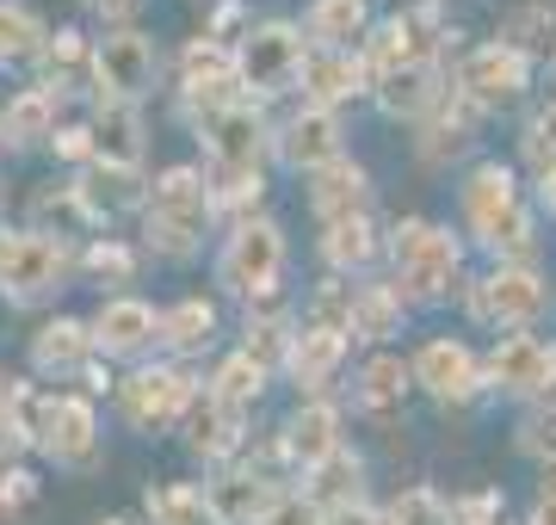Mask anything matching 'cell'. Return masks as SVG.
<instances>
[{
  "label": "cell",
  "mask_w": 556,
  "mask_h": 525,
  "mask_svg": "<svg viewBox=\"0 0 556 525\" xmlns=\"http://www.w3.org/2000/svg\"><path fill=\"white\" fill-rule=\"evenodd\" d=\"M149 247L167 254V260H192L211 235V217H217V199H211V180L199 167H167L155 185H149Z\"/></svg>",
  "instance_id": "6da1fadb"
},
{
  "label": "cell",
  "mask_w": 556,
  "mask_h": 525,
  "mask_svg": "<svg viewBox=\"0 0 556 525\" xmlns=\"http://www.w3.org/2000/svg\"><path fill=\"white\" fill-rule=\"evenodd\" d=\"M464 222L482 247H495L501 260H532V217L519 204V185H514V167L501 162H482L470 167L464 180Z\"/></svg>",
  "instance_id": "7a4b0ae2"
},
{
  "label": "cell",
  "mask_w": 556,
  "mask_h": 525,
  "mask_svg": "<svg viewBox=\"0 0 556 525\" xmlns=\"http://www.w3.org/2000/svg\"><path fill=\"white\" fill-rule=\"evenodd\" d=\"M390 260H396V291L402 304H439L457 279V242L452 229H439L427 217H408L396 222V235H390Z\"/></svg>",
  "instance_id": "3957f363"
},
{
  "label": "cell",
  "mask_w": 556,
  "mask_h": 525,
  "mask_svg": "<svg viewBox=\"0 0 556 525\" xmlns=\"http://www.w3.org/2000/svg\"><path fill=\"white\" fill-rule=\"evenodd\" d=\"M236 87H254L260 100H273L303 75V31L291 20H266V25H248L236 43Z\"/></svg>",
  "instance_id": "277c9868"
},
{
  "label": "cell",
  "mask_w": 556,
  "mask_h": 525,
  "mask_svg": "<svg viewBox=\"0 0 556 525\" xmlns=\"http://www.w3.org/2000/svg\"><path fill=\"white\" fill-rule=\"evenodd\" d=\"M62 279H68V247L62 235H38V229H25V235H0V297L7 304H43V297H56Z\"/></svg>",
  "instance_id": "5b68a950"
},
{
  "label": "cell",
  "mask_w": 556,
  "mask_h": 525,
  "mask_svg": "<svg viewBox=\"0 0 556 525\" xmlns=\"http://www.w3.org/2000/svg\"><path fill=\"white\" fill-rule=\"evenodd\" d=\"M278 266H285V229L273 217H248L229 235L217 260V284L229 297H260V291H273L278 284Z\"/></svg>",
  "instance_id": "8992f818"
},
{
  "label": "cell",
  "mask_w": 556,
  "mask_h": 525,
  "mask_svg": "<svg viewBox=\"0 0 556 525\" xmlns=\"http://www.w3.org/2000/svg\"><path fill=\"white\" fill-rule=\"evenodd\" d=\"M199 396V384L179 371V364H142L137 377H124L118 384V408H124V421L137 426V433H167V426L186 414V402Z\"/></svg>",
  "instance_id": "52a82bcc"
},
{
  "label": "cell",
  "mask_w": 556,
  "mask_h": 525,
  "mask_svg": "<svg viewBox=\"0 0 556 525\" xmlns=\"http://www.w3.org/2000/svg\"><path fill=\"white\" fill-rule=\"evenodd\" d=\"M155 38H142V31H130V25H118V31H105L100 43H93V87H100V100H130L137 105L149 87H155Z\"/></svg>",
  "instance_id": "ba28073f"
},
{
  "label": "cell",
  "mask_w": 556,
  "mask_h": 525,
  "mask_svg": "<svg viewBox=\"0 0 556 525\" xmlns=\"http://www.w3.org/2000/svg\"><path fill=\"white\" fill-rule=\"evenodd\" d=\"M551 309V284L538 279L532 266H501L470 291V316L477 322H495V328H532L538 316Z\"/></svg>",
  "instance_id": "9c48e42d"
},
{
  "label": "cell",
  "mask_w": 556,
  "mask_h": 525,
  "mask_svg": "<svg viewBox=\"0 0 556 525\" xmlns=\"http://www.w3.org/2000/svg\"><path fill=\"white\" fill-rule=\"evenodd\" d=\"M532 81V62L514 56L507 43H477L470 56L457 62V100L470 105V112H489V105H514Z\"/></svg>",
  "instance_id": "30bf717a"
},
{
  "label": "cell",
  "mask_w": 556,
  "mask_h": 525,
  "mask_svg": "<svg viewBox=\"0 0 556 525\" xmlns=\"http://www.w3.org/2000/svg\"><path fill=\"white\" fill-rule=\"evenodd\" d=\"M204 149H211V180H236V174H260V149H266V118L260 105L236 100L217 118L199 124Z\"/></svg>",
  "instance_id": "8fae6325"
},
{
  "label": "cell",
  "mask_w": 556,
  "mask_h": 525,
  "mask_svg": "<svg viewBox=\"0 0 556 525\" xmlns=\"http://www.w3.org/2000/svg\"><path fill=\"white\" fill-rule=\"evenodd\" d=\"M43 458H56L62 470H87L100 458V421H93V402L87 396H50L43 408V426L31 439Z\"/></svg>",
  "instance_id": "7c38bea8"
},
{
  "label": "cell",
  "mask_w": 556,
  "mask_h": 525,
  "mask_svg": "<svg viewBox=\"0 0 556 525\" xmlns=\"http://www.w3.org/2000/svg\"><path fill=\"white\" fill-rule=\"evenodd\" d=\"M408 377H415L427 396H439V402H470L482 389V364L464 341H427L415 353V364H408Z\"/></svg>",
  "instance_id": "4fadbf2b"
},
{
  "label": "cell",
  "mask_w": 556,
  "mask_h": 525,
  "mask_svg": "<svg viewBox=\"0 0 556 525\" xmlns=\"http://www.w3.org/2000/svg\"><path fill=\"white\" fill-rule=\"evenodd\" d=\"M199 495H204V507H211V525H266V513L285 501L278 483H266L254 470H229V476H217V483L199 488Z\"/></svg>",
  "instance_id": "5bb4252c"
},
{
  "label": "cell",
  "mask_w": 556,
  "mask_h": 525,
  "mask_svg": "<svg viewBox=\"0 0 556 525\" xmlns=\"http://www.w3.org/2000/svg\"><path fill=\"white\" fill-rule=\"evenodd\" d=\"M439 100H445V75H439L433 56H415L390 75H378V105L390 118H433Z\"/></svg>",
  "instance_id": "9a60e30c"
},
{
  "label": "cell",
  "mask_w": 556,
  "mask_h": 525,
  "mask_svg": "<svg viewBox=\"0 0 556 525\" xmlns=\"http://www.w3.org/2000/svg\"><path fill=\"white\" fill-rule=\"evenodd\" d=\"M75 199L87 210V222H112L124 210H142L149 185L137 180V167H105V162H87L75 180Z\"/></svg>",
  "instance_id": "2e32d148"
},
{
  "label": "cell",
  "mask_w": 556,
  "mask_h": 525,
  "mask_svg": "<svg viewBox=\"0 0 556 525\" xmlns=\"http://www.w3.org/2000/svg\"><path fill=\"white\" fill-rule=\"evenodd\" d=\"M544 364H551V346L519 328V334H507V341L489 353L482 384H489V389H507V396H538V389H544Z\"/></svg>",
  "instance_id": "e0dca14e"
},
{
  "label": "cell",
  "mask_w": 556,
  "mask_h": 525,
  "mask_svg": "<svg viewBox=\"0 0 556 525\" xmlns=\"http://www.w3.org/2000/svg\"><path fill=\"white\" fill-rule=\"evenodd\" d=\"M278 155H285V167H298V174H316V167L340 162V118L303 105L298 118L278 130Z\"/></svg>",
  "instance_id": "ac0fdd59"
},
{
  "label": "cell",
  "mask_w": 556,
  "mask_h": 525,
  "mask_svg": "<svg viewBox=\"0 0 556 525\" xmlns=\"http://www.w3.org/2000/svg\"><path fill=\"white\" fill-rule=\"evenodd\" d=\"M346 334H340V328H298V334H291V341H285V371H291V384L298 389H309V396H316L321 384H328V377H334V364L346 359Z\"/></svg>",
  "instance_id": "d6986e66"
},
{
  "label": "cell",
  "mask_w": 556,
  "mask_h": 525,
  "mask_svg": "<svg viewBox=\"0 0 556 525\" xmlns=\"http://www.w3.org/2000/svg\"><path fill=\"white\" fill-rule=\"evenodd\" d=\"M87 334H93V346H100L105 359H137L142 346L155 341V309L137 304V297H112V304L87 322Z\"/></svg>",
  "instance_id": "ffe728a7"
},
{
  "label": "cell",
  "mask_w": 556,
  "mask_h": 525,
  "mask_svg": "<svg viewBox=\"0 0 556 525\" xmlns=\"http://www.w3.org/2000/svg\"><path fill=\"white\" fill-rule=\"evenodd\" d=\"M278 451H285L298 470L328 464V458L340 451V408L334 402H303L298 414H291V426H285Z\"/></svg>",
  "instance_id": "44dd1931"
},
{
  "label": "cell",
  "mask_w": 556,
  "mask_h": 525,
  "mask_svg": "<svg viewBox=\"0 0 556 525\" xmlns=\"http://www.w3.org/2000/svg\"><path fill=\"white\" fill-rule=\"evenodd\" d=\"M303 93H309V105L316 112H334L340 100H353V93H365V62L353 56V50H316V56H303Z\"/></svg>",
  "instance_id": "7402d4cb"
},
{
  "label": "cell",
  "mask_w": 556,
  "mask_h": 525,
  "mask_svg": "<svg viewBox=\"0 0 556 525\" xmlns=\"http://www.w3.org/2000/svg\"><path fill=\"white\" fill-rule=\"evenodd\" d=\"M87 137H93V162H105V167H137L142 162V118H137L130 100H100Z\"/></svg>",
  "instance_id": "603a6c76"
},
{
  "label": "cell",
  "mask_w": 556,
  "mask_h": 525,
  "mask_svg": "<svg viewBox=\"0 0 556 525\" xmlns=\"http://www.w3.org/2000/svg\"><path fill=\"white\" fill-rule=\"evenodd\" d=\"M309 204H316V217L321 222H340V217H365V204H371V180H365V167L358 162H328L309 174Z\"/></svg>",
  "instance_id": "cb8c5ba5"
},
{
  "label": "cell",
  "mask_w": 556,
  "mask_h": 525,
  "mask_svg": "<svg viewBox=\"0 0 556 525\" xmlns=\"http://www.w3.org/2000/svg\"><path fill=\"white\" fill-rule=\"evenodd\" d=\"M87 353H93V334L75 316L43 322L38 341H31V364H38L43 377H75V371H87Z\"/></svg>",
  "instance_id": "d4e9b609"
},
{
  "label": "cell",
  "mask_w": 556,
  "mask_h": 525,
  "mask_svg": "<svg viewBox=\"0 0 556 525\" xmlns=\"http://www.w3.org/2000/svg\"><path fill=\"white\" fill-rule=\"evenodd\" d=\"M179 421H186V445H192L199 458H229V451L241 445V414H236V408H223L211 389L192 396Z\"/></svg>",
  "instance_id": "484cf974"
},
{
  "label": "cell",
  "mask_w": 556,
  "mask_h": 525,
  "mask_svg": "<svg viewBox=\"0 0 556 525\" xmlns=\"http://www.w3.org/2000/svg\"><path fill=\"white\" fill-rule=\"evenodd\" d=\"M56 137V93H43V87H25L20 100L0 112V142L7 149H31V142Z\"/></svg>",
  "instance_id": "4316f807"
},
{
  "label": "cell",
  "mask_w": 556,
  "mask_h": 525,
  "mask_svg": "<svg viewBox=\"0 0 556 525\" xmlns=\"http://www.w3.org/2000/svg\"><path fill=\"white\" fill-rule=\"evenodd\" d=\"M408 389H415V377H408V364L390 359V353H383V359H371L365 371H358V408H365V414H378V421L402 414Z\"/></svg>",
  "instance_id": "83f0119b"
},
{
  "label": "cell",
  "mask_w": 556,
  "mask_h": 525,
  "mask_svg": "<svg viewBox=\"0 0 556 525\" xmlns=\"http://www.w3.org/2000/svg\"><path fill=\"white\" fill-rule=\"evenodd\" d=\"M43 93H75L87 75H93V50H87V38L80 31H56V38H43Z\"/></svg>",
  "instance_id": "f1b7e54d"
},
{
  "label": "cell",
  "mask_w": 556,
  "mask_h": 525,
  "mask_svg": "<svg viewBox=\"0 0 556 525\" xmlns=\"http://www.w3.org/2000/svg\"><path fill=\"white\" fill-rule=\"evenodd\" d=\"M211 334H217V309L204 304V297H186V304H174L167 316H155V341L174 346L179 359H186V353H204Z\"/></svg>",
  "instance_id": "f546056e"
},
{
  "label": "cell",
  "mask_w": 556,
  "mask_h": 525,
  "mask_svg": "<svg viewBox=\"0 0 556 525\" xmlns=\"http://www.w3.org/2000/svg\"><path fill=\"white\" fill-rule=\"evenodd\" d=\"M365 31V0H309L303 13V38L316 50H346Z\"/></svg>",
  "instance_id": "4dcf8cb0"
},
{
  "label": "cell",
  "mask_w": 556,
  "mask_h": 525,
  "mask_svg": "<svg viewBox=\"0 0 556 525\" xmlns=\"http://www.w3.org/2000/svg\"><path fill=\"white\" fill-rule=\"evenodd\" d=\"M402 322V297L390 284H365L353 291V309H346V341H390Z\"/></svg>",
  "instance_id": "1f68e13d"
},
{
  "label": "cell",
  "mask_w": 556,
  "mask_h": 525,
  "mask_svg": "<svg viewBox=\"0 0 556 525\" xmlns=\"http://www.w3.org/2000/svg\"><path fill=\"white\" fill-rule=\"evenodd\" d=\"M427 56V38H420V25L415 20H383L378 31H371V43H365V75L378 81V75H390V68H402V62H415Z\"/></svg>",
  "instance_id": "d6a6232c"
},
{
  "label": "cell",
  "mask_w": 556,
  "mask_h": 525,
  "mask_svg": "<svg viewBox=\"0 0 556 525\" xmlns=\"http://www.w3.org/2000/svg\"><path fill=\"white\" fill-rule=\"evenodd\" d=\"M321 254H328V266L334 272H365L371 266V254H378V229H371V217H340L321 229Z\"/></svg>",
  "instance_id": "836d02e7"
},
{
  "label": "cell",
  "mask_w": 556,
  "mask_h": 525,
  "mask_svg": "<svg viewBox=\"0 0 556 525\" xmlns=\"http://www.w3.org/2000/svg\"><path fill=\"white\" fill-rule=\"evenodd\" d=\"M551 38H556V7H551V0H526V7H514V13L501 20V38L495 43H507L514 56L532 62L538 50H551Z\"/></svg>",
  "instance_id": "e575fe53"
},
{
  "label": "cell",
  "mask_w": 556,
  "mask_h": 525,
  "mask_svg": "<svg viewBox=\"0 0 556 525\" xmlns=\"http://www.w3.org/2000/svg\"><path fill=\"white\" fill-rule=\"evenodd\" d=\"M43 20L31 13V7H20V0H0V62H31L43 50Z\"/></svg>",
  "instance_id": "d590c367"
},
{
  "label": "cell",
  "mask_w": 556,
  "mask_h": 525,
  "mask_svg": "<svg viewBox=\"0 0 556 525\" xmlns=\"http://www.w3.org/2000/svg\"><path fill=\"white\" fill-rule=\"evenodd\" d=\"M309 476H316V483H309V507H321V513H328V507L358 501V458H353V451H334V458L316 464Z\"/></svg>",
  "instance_id": "8d00e7d4"
},
{
  "label": "cell",
  "mask_w": 556,
  "mask_h": 525,
  "mask_svg": "<svg viewBox=\"0 0 556 525\" xmlns=\"http://www.w3.org/2000/svg\"><path fill=\"white\" fill-rule=\"evenodd\" d=\"M260 389H266V364H254L248 353H236V359H223L211 396H217L223 408H236V414H241L248 402H260Z\"/></svg>",
  "instance_id": "74e56055"
},
{
  "label": "cell",
  "mask_w": 556,
  "mask_h": 525,
  "mask_svg": "<svg viewBox=\"0 0 556 525\" xmlns=\"http://www.w3.org/2000/svg\"><path fill=\"white\" fill-rule=\"evenodd\" d=\"M149 520L155 525H211V507L192 483H167V488H149Z\"/></svg>",
  "instance_id": "f35d334b"
},
{
  "label": "cell",
  "mask_w": 556,
  "mask_h": 525,
  "mask_svg": "<svg viewBox=\"0 0 556 525\" xmlns=\"http://www.w3.org/2000/svg\"><path fill=\"white\" fill-rule=\"evenodd\" d=\"M383 525H452V507L433 488H402L390 501V513H383Z\"/></svg>",
  "instance_id": "ab89813d"
},
{
  "label": "cell",
  "mask_w": 556,
  "mask_h": 525,
  "mask_svg": "<svg viewBox=\"0 0 556 525\" xmlns=\"http://www.w3.org/2000/svg\"><path fill=\"white\" fill-rule=\"evenodd\" d=\"M519 451L556 464V402H544L538 414H526V426H519Z\"/></svg>",
  "instance_id": "60d3db41"
},
{
  "label": "cell",
  "mask_w": 556,
  "mask_h": 525,
  "mask_svg": "<svg viewBox=\"0 0 556 525\" xmlns=\"http://www.w3.org/2000/svg\"><path fill=\"white\" fill-rule=\"evenodd\" d=\"M526 162H532V174L544 180V174H556V100L538 112L532 137H526Z\"/></svg>",
  "instance_id": "b9f144b4"
},
{
  "label": "cell",
  "mask_w": 556,
  "mask_h": 525,
  "mask_svg": "<svg viewBox=\"0 0 556 525\" xmlns=\"http://www.w3.org/2000/svg\"><path fill=\"white\" fill-rule=\"evenodd\" d=\"M80 266H87L93 279H112V284H124V279H130V272H137V260H130V247H118V242H112V235H105V242H93V247H87V260H80Z\"/></svg>",
  "instance_id": "7bdbcfd3"
},
{
  "label": "cell",
  "mask_w": 556,
  "mask_h": 525,
  "mask_svg": "<svg viewBox=\"0 0 556 525\" xmlns=\"http://www.w3.org/2000/svg\"><path fill=\"white\" fill-rule=\"evenodd\" d=\"M285 341H291L285 322H254V316H248V346H241V353L254 364H273V359H285Z\"/></svg>",
  "instance_id": "ee69618b"
},
{
  "label": "cell",
  "mask_w": 556,
  "mask_h": 525,
  "mask_svg": "<svg viewBox=\"0 0 556 525\" xmlns=\"http://www.w3.org/2000/svg\"><path fill=\"white\" fill-rule=\"evenodd\" d=\"M31 210H38L43 222H87V210H80V199H75V185H43L38 199H31Z\"/></svg>",
  "instance_id": "f6af8a7d"
},
{
  "label": "cell",
  "mask_w": 556,
  "mask_h": 525,
  "mask_svg": "<svg viewBox=\"0 0 556 525\" xmlns=\"http://www.w3.org/2000/svg\"><path fill=\"white\" fill-rule=\"evenodd\" d=\"M38 501V476L31 470H0V513H31Z\"/></svg>",
  "instance_id": "bcb514c9"
},
{
  "label": "cell",
  "mask_w": 556,
  "mask_h": 525,
  "mask_svg": "<svg viewBox=\"0 0 556 525\" xmlns=\"http://www.w3.org/2000/svg\"><path fill=\"white\" fill-rule=\"evenodd\" d=\"M56 155L62 162H93V137H87V130H80V124H68V130H56Z\"/></svg>",
  "instance_id": "7dc6e473"
},
{
  "label": "cell",
  "mask_w": 556,
  "mask_h": 525,
  "mask_svg": "<svg viewBox=\"0 0 556 525\" xmlns=\"http://www.w3.org/2000/svg\"><path fill=\"white\" fill-rule=\"evenodd\" d=\"M266 525H321V507H309L298 495V501H278L273 513H266Z\"/></svg>",
  "instance_id": "c3c4849f"
},
{
  "label": "cell",
  "mask_w": 556,
  "mask_h": 525,
  "mask_svg": "<svg viewBox=\"0 0 556 525\" xmlns=\"http://www.w3.org/2000/svg\"><path fill=\"white\" fill-rule=\"evenodd\" d=\"M241 25H248V13H241V0H223V7H217V20H211V31H204V38L229 43V38L241 31Z\"/></svg>",
  "instance_id": "681fc988"
},
{
  "label": "cell",
  "mask_w": 556,
  "mask_h": 525,
  "mask_svg": "<svg viewBox=\"0 0 556 525\" xmlns=\"http://www.w3.org/2000/svg\"><path fill=\"white\" fill-rule=\"evenodd\" d=\"M321 525H383V520L365 501H346V507H328V513H321Z\"/></svg>",
  "instance_id": "f907efd6"
},
{
  "label": "cell",
  "mask_w": 556,
  "mask_h": 525,
  "mask_svg": "<svg viewBox=\"0 0 556 525\" xmlns=\"http://www.w3.org/2000/svg\"><path fill=\"white\" fill-rule=\"evenodd\" d=\"M87 7H93L100 20H112V25H118V20H130V13H137L142 0H87Z\"/></svg>",
  "instance_id": "816d5d0a"
},
{
  "label": "cell",
  "mask_w": 556,
  "mask_h": 525,
  "mask_svg": "<svg viewBox=\"0 0 556 525\" xmlns=\"http://www.w3.org/2000/svg\"><path fill=\"white\" fill-rule=\"evenodd\" d=\"M20 426H13V421H7V414H0V470H7V458H13V451H20Z\"/></svg>",
  "instance_id": "f5cc1de1"
},
{
  "label": "cell",
  "mask_w": 556,
  "mask_h": 525,
  "mask_svg": "<svg viewBox=\"0 0 556 525\" xmlns=\"http://www.w3.org/2000/svg\"><path fill=\"white\" fill-rule=\"evenodd\" d=\"M526 525H556V488L538 495V507H532V520H526Z\"/></svg>",
  "instance_id": "db71d44e"
},
{
  "label": "cell",
  "mask_w": 556,
  "mask_h": 525,
  "mask_svg": "<svg viewBox=\"0 0 556 525\" xmlns=\"http://www.w3.org/2000/svg\"><path fill=\"white\" fill-rule=\"evenodd\" d=\"M538 192H544V204H551V217H556V174H544V180H538Z\"/></svg>",
  "instance_id": "11a10c76"
},
{
  "label": "cell",
  "mask_w": 556,
  "mask_h": 525,
  "mask_svg": "<svg viewBox=\"0 0 556 525\" xmlns=\"http://www.w3.org/2000/svg\"><path fill=\"white\" fill-rule=\"evenodd\" d=\"M100 525H130V520H100Z\"/></svg>",
  "instance_id": "9f6ffc18"
}]
</instances>
